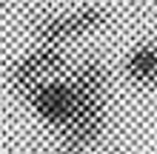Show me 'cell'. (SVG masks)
I'll return each instance as SVG.
<instances>
[{
	"label": "cell",
	"instance_id": "cell-1",
	"mask_svg": "<svg viewBox=\"0 0 157 154\" xmlns=\"http://www.w3.org/2000/svg\"><path fill=\"white\" fill-rule=\"evenodd\" d=\"M66 77L75 92V111L60 131H54V148L66 154L97 151L112 129L114 71L100 54L71 57Z\"/></svg>",
	"mask_w": 157,
	"mask_h": 154
},
{
	"label": "cell",
	"instance_id": "cell-2",
	"mask_svg": "<svg viewBox=\"0 0 157 154\" xmlns=\"http://www.w3.org/2000/svg\"><path fill=\"white\" fill-rule=\"evenodd\" d=\"M71 57H75V54L69 51V46L34 40V46H32L29 51H23L20 57L9 66V71H6L9 88L26 100V94H29L32 88H37L40 83H46V80H52V77L66 74Z\"/></svg>",
	"mask_w": 157,
	"mask_h": 154
},
{
	"label": "cell",
	"instance_id": "cell-3",
	"mask_svg": "<svg viewBox=\"0 0 157 154\" xmlns=\"http://www.w3.org/2000/svg\"><path fill=\"white\" fill-rule=\"evenodd\" d=\"M109 23V12L100 3H83L69 12H49L34 20L32 37L40 43H60V46H71L89 34H97Z\"/></svg>",
	"mask_w": 157,
	"mask_h": 154
},
{
	"label": "cell",
	"instance_id": "cell-4",
	"mask_svg": "<svg viewBox=\"0 0 157 154\" xmlns=\"http://www.w3.org/2000/svg\"><path fill=\"white\" fill-rule=\"evenodd\" d=\"M26 103H29L32 114L49 129L52 134L60 131L63 126L69 123L71 111H75V92H71V83L66 74L52 77L40 83L37 88H32L26 94Z\"/></svg>",
	"mask_w": 157,
	"mask_h": 154
},
{
	"label": "cell",
	"instance_id": "cell-5",
	"mask_svg": "<svg viewBox=\"0 0 157 154\" xmlns=\"http://www.w3.org/2000/svg\"><path fill=\"white\" fill-rule=\"evenodd\" d=\"M120 74L128 86L157 94V40L137 43V46L128 49L123 63H120Z\"/></svg>",
	"mask_w": 157,
	"mask_h": 154
}]
</instances>
